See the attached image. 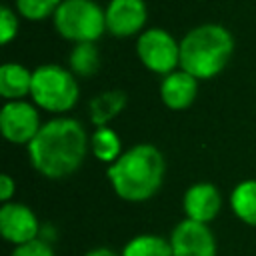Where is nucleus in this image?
<instances>
[{
	"label": "nucleus",
	"instance_id": "f257e3e1",
	"mask_svg": "<svg viewBox=\"0 0 256 256\" xmlns=\"http://www.w3.org/2000/svg\"><path fill=\"white\" fill-rule=\"evenodd\" d=\"M88 136L84 126L74 118H52L42 124L40 132L26 146L32 168L50 180L74 174L88 152Z\"/></svg>",
	"mask_w": 256,
	"mask_h": 256
},
{
	"label": "nucleus",
	"instance_id": "f03ea898",
	"mask_svg": "<svg viewBox=\"0 0 256 256\" xmlns=\"http://www.w3.org/2000/svg\"><path fill=\"white\" fill-rule=\"evenodd\" d=\"M166 162L154 144H134L108 166L106 176L118 198L126 202H146L164 182Z\"/></svg>",
	"mask_w": 256,
	"mask_h": 256
},
{
	"label": "nucleus",
	"instance_id": "7ed1b4c3",
	"mask_svg": "<svg viewBox=\"0 0 256 256\" xmlns=\"http://www.w3.org/2000/svg\"><path fill=\"white\" fill-rule=\"evenodd\" d=\"M234 52L232 34L220 24H200L180 40V70L196 80L220 74Z\"/></svg>",
	"mask_w": 256,
	"mask_h": 256
},
{
	"label": "nucleus",
	"instance_id": "20e7f679",
	"mask_svg": "<svg viewBox=\"0 0 256 256\" xmlns=\"http://www.w3.org/2000/svg\"><path fill=\"white\" fill-rule=\"evenodd\" d=\"M30 96L36 106L48 112H68L76 106L80 86L76 76L60 64H40L32 70Z\"/></svg>",
	"mask_w": 256,
	"mask_h": 256
},
{
	"label": "nucleus",
	"instance_id": "39448f33",
	"mask_svg": "<svg viewBox=\"0 0 256 256\" xmlns=\"http://www.w3.org/2000/svg\"><path fill=\"white\" fill-rule=\"evenodd\" d=\"M52 18L56 32L76 44H94L106 30V12L94 0H62Z\"/></svg>",
	"mask_w": 256,
	"mask_h": 256
},
{
	"label": "nucleus",
	"instance_id": "423d86ee",
	"mask_svg": "<svg viewBox=\"0 0 256 256\" xmlns=\"http://www.w3.org/2000/svg\"><path fill=\"white\" fill-rule=\"evenodd\" d=\"M140 62L156 74H172L180 66V42L164 28H148L136 40Z\"/></svg>",
	"mask_w": 256,
	"mask_h": 256
},
{
	"label": "nucleus",
	"instance_id": "0eeeda50",
	"mask_svg": "<svg viewBox=\"0 0 256 256\" xmlns=\"http://www.w3.org/2000/svg\"><path fill=\"white\" fill-rule=\"evenodd\" d=\"M168 240L174 256H216L218 254V244L210 226L188 220V218L180 220L172 228Z\"/></svg>",
	"mask_w": 256,
	"mask_h": 256
},
{
	"label": "nucleus",
	"instance_id": "6e6552de",
	"mask_svg": "<svg viewBox=\"0 0 256 256\" xmlns=\"http://www.w3.org/2000/svg\"><path fill=\"white\" fill-rule=\"evenodd\" d=\"M42 124L36 106L24 100L6 102L0 110V130L4 138L12 144H30L40 132Z\"/></svg>",
	"mask_w": 256,
	"mask_h": 256
},
{
	"label": "nucleus",
	"instance_id": "1a4fd4ad",
	"mask_svg": "<svg viewBox=\"0 0 256 256\" xmlns=\"http://www.w3.org/2000/svg\"><path fill=\"white\" fill-rule=\"evenodd\" d=\"M0 234L6 242L20 246L32 242L40 234L36 212L22 202H6L0 208Z\"/></svg>",
	"mask_w": 256,
	"mask_h": 256
},
{
	"label": "nucleus",
	"instance_id": "9d476101",
	"mask_svg": "<svg viewBox=\"0 0 256 256\" xmlns=\"http://www.w3.org/2000/svg\"><path fill=\"white\" fill-rule=\"evenodd\" d=\"M106 30L112 36L128 38L142 34V28L148 18L144 0H110L106 6Z\"/></svg>",
	"mask_w": 256,
	"mask_h": 256
},
{
	"label": "nucleus",
	"instance_id": "9b49d317",
	"mask_svg": "<svg viewBox=\"0 0 256 256\" xmlns=\"http://www.w3.org/2000/svg\"><path fill=\"white\" fill-rule=\"evenodd\" d=\"M182 210L188 220L210 224L222 210V194L212 182H196L186 188Z\"/></svg>",
	"mask_w": 256,
	"mask_h": 256
},
{
	"label": "nucleus",
	"instance_id": "f8f14e48",
	"mask_svg": "<svg viewBox=\"0 0 256 256\" xmlns=\"http://www.w3.org/2000/svg\"><path fill=\"white\" fill-rule=\"evenodd\" d=\"M198 94V80L184 70H174L160 82V98L170 110H186Z\"/></svg>",
	"mask_w": 256,
	"mask_h": 256
},
{
	"label": "nucleus",
	"instance_id": "ddd939ff",
	"mask_svg": "<svg viewBox=\"0 0 256 256\" xmlns=\"http://www.w3.org/2000/svg\"><path fill=\"white\" fill-rule=\"evenodd\" d=\"M32 90V72L16 62H6L0 66V96L6 102L22 100Z\"/></svg>",
	"mask_w": 256,
	"mask_h": 256
},
{
	"label": "nucleus",
	"instance_id": "4468645a",
	"mask_svg": "<svg viewBox=\"0 0 256 256\" xmlns=\"http://www.w3.org/2000/svg\"><path fill=\"white\" fill-rule=\"evenodd\" d=\"M128 104V96L124 90H106L90 100V120L94 126L102 128L110 120H114Z\"/></svg>",
	"mask_w": 256,
	"mask_h": 256
},
{
	"label": "nucleus",
	"instance_id": "2eb2a0df",
	"mask_svg": "<svg viewBox=\"0 0 256 256\" xmlns=\"http://www.w3.org/2000/svg\"><path fill=\"white\" fill-rule=\"evenodd\" d=\"M230 208L240 222L256 228V178L242 180L232 188Z\"/></svg>",
	"mask_w": 256,
	"mask_h": 256
},
{
	"label": "nucleus",
	"instance_id": "dca6fc26",
	"mask_svg": "<svg viewBox=\"0 0 256 256\" xmlns=\"http://www.w3.org/2000/svg\"><path fill=\"white\" fill-rule=\"evenodd\" d=\"M120 256H174V254H172V246L168 238L144 232V234L130 238L124 244Z\"/></svg>",
	"mask_w": 256,
	"mask_h": 256
},
{
	"label": "nucleus",
	"instance_id": "f3484780",
	"mask_svg": "<svg viewBox=\"0 0 256 256\" xmlns=\"http://www.w3.org/2000/svg\"><path fill=\"white\" fill-rule=\"evenodd\" d=\"M90 146H92L94 156H96L100 162H106L108 166L114 164V162L122 156V142H120V136H118L112 128H108V126L96 128V132H94L92 138H90Z\"/></svg>",
	"mask_w": 256,
	"mask_h": 256
},
{
	"label": "nucleus",
	"instance_id": "a211bd4d",
	"mask_svg": "<svg viewBox=\"0 0 256 256\" xmlns=\"http://www.w3.org/2000/svg\"><path fill=\"white\" fill-rule=\"evenodd\" d=\"M68 64H70V72L74 76L88 78V76L96 74V70L100 68V54L92 42L76 44L70 52Z\"/></svg>",
	"mask_w": 256,
	"mask_h": 256
},
{
	"label": "nucleus",
	"instance_id": "6ab92c4d",
	"mask_svg": "<svg viewBox=\"0 0 256 256\" xmlns=\"http://www.w3.org/2000/svg\"><path fill=\"white\" fill-rule=\"evenodd\" d=\"M62 0H16V10L26 20L40 22L48 16H54Z\"/></svg>",
	"mask_w": 256,
	"mask_h": 256
},
{
	"label": "nucleus",
	"instance_id": "aec40b11",
	"mask_svg": "<svg viewBox=\"0 0 256 256\" xmlns=\"http://www.w3.org/2000/svg\"><path fill=\"white\" fill-rule=\"evenodd\" d=\"M16 34H18V16L8 4H4L0 8V42L8 44L10 40L16 38Z\"/></svg>",
	"mask_w": 256,
	"mask_h": 256
},
{
	"label": "nucleus",
	"instance_id": "412c9836",
	"mask_svg": "<svg viewBox=\"0 0 256 256\" xmlns=\"http://www.w3.org/2000/svg\"><path fill=\"white\" fill-rule=\"evenodd\" d=\"M10 256H56V254H54V248L46 240L36 238L32 242L14 246L12 252H10Z\"/></svg>",
	"mask_w": 256,
	"mask_h": 256
},
{
	"label": "nucleus",
	"instance_id": "4be33fe9",
	"mask_svg": "<svg viewBox=\"0 0 256 256\" xmlns=\"http://www.w3.org/2000/svg\"><path fill=\"white\" fill-rule=\"evenodd\" d=\"M14 192H16V182H14V178H12L10 174H2V176H0V200H2V204L12 202Z\"/></svg>",
	"mask_w": 256,
	"mask_h": 256
},
{
	"label": "nucleus",
	"instance_id": "5701e85b",
	"mask_svg": "<svg viewBox=\"0 0 256 256\" xmlns=\"http://www.w3.org/2000/svg\"><path fill=\"white\" fill-rule=\"evenodd\" d=\"M84 256H120V254H116L112 248H108V246H96V248H90Z\"/></svg>",
	"mask_w": 256,
	"mask_h": 256
}]
</instances>
